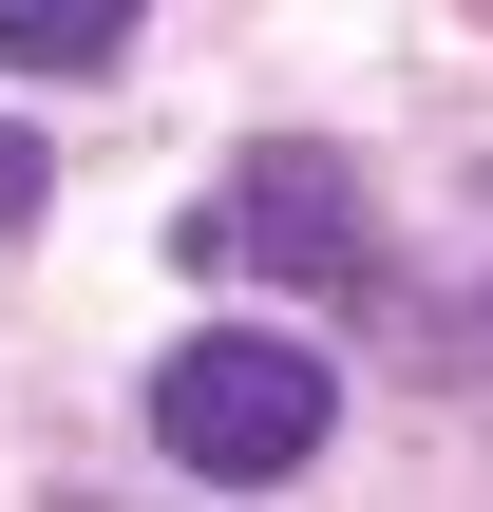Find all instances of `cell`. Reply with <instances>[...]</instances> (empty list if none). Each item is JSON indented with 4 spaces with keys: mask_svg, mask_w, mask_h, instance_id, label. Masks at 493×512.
Wrapping results in <instances>:
<instances>
[{
    "mask_svg": "<svg viewBox=\"0 0 493 512\" xmlns=\"http://www.w3.org/2000/svg\"><path fill=\"white\" fill-rule=\"evenodd\" d=\"M323 418H342L323 342H247V323H190V342L152 361V437H171L190 475H228V494L304 475V456H323Z\"/></svg>",
    "mask_w": 493,
    "mask_h": 512,
    "instance_id": "6da1fadb",
    "label": "cell"
},
{
    "mask_svg": "<svg viewBox=\"0 0 493 512\" xmlns=\"http://www.w3.org/2000/svg\"><path fill=\"white\" fill-rule=\"evenodd\" d=\"M190 247H209V266H285V285H380V209H361V171L304 152V133H266Z\"/></svg>",
    "mask_w": 493,
    "mask_h": 512,
    "instance_id": "7a4b0ae2",
    "label": "cell"
},
{
    "mask_svg": "<svg viewBox=\"0 0 493 512\" xmlns=\"http://www.w3.org/2000/svg\"><path fill=\"white\" fill-rule=\"evenodd\" d=\"M133 19H152V0H0V57H38V76H95Z\"/></svg>",
    "mask_w": 493,
    "mask_h": 512,
    "instance_id": "3957f363",
    "label": "cell"
},
{
    "mask_svg": "<svg viewBox=\"0 0 493 512\" xmlns=\"http://www.w3.org/2000/svg\"><path fill=\"white\" fill-rule=\"evenodd\" d=\"M437 342L493 380V190H475V247H456V285H437Z\"/></svg>",
    "mask_w": 493,
    "mask_h": 512,
    "instance_id": "277c9868",
    "label": "cell"
},
{
    "mask_svg": "<svg viewBox=\"0 0 493 512\" xmlns=\"http://www.w3.org/2000/svg\"><path fill=\"white\" fill-rule=\"evenodd\" d=\"M38 190H57V171H38V133H0V228H38Z\"/></svg>",
    "mask_w": 493,
    "mask_h": 512,
    "instance_id": "5b68a950",
    "label": "cell"
}]
</instances>
